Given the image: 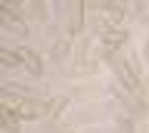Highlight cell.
<instances>
[{"instance_id": "6da1fadb", "label": "cell", "mask_w": 149, "mask_h": 133, "mask_svg": "<svg viewBox=\"0 0 149 133\" xmlns=\"http://www.w3.org/2000/svg\"><path fill=\"white\" fill-rule=\"evenodd\" d=\"M19 59H22V68H25L28 74H34V77H44V59H40V53H34L31 47H16Z\"/></svg>"}, {"instance_id": "7a4b0ae2", "label": "cell", "mask_w": 149, "mask_h": 133, "mask_svg": "<svg viewBox=\"0 0 149 133\" xmlns=\"http://www.w3.org/2000/svg\"><path fill=\"white\" fill-rule=\"evenodd\" d=\"M0 130H6V133H19L22 130V121L13 114V108H9L6 102H0Z\"/></svg>"}, {"instance_id": "3957f363", "label": "cell", "mask_w": 149, "mask_h": 133, "mask_svg": "<svg viewBox=\"0 0 149 133\" xmlns=\"http://www.w3.org/2000/svg\"><path fill=\"white\" fill-rule=\"evenodd\" d=\"M84 12H87V3H74V16H72V22H68V37H78L84 31Z\"/></svg>"}, {"instance_id": "277c9868", "label": "cell", "mask_w": 149, "mask_h": 133, "mask_svg": "<svg viewBox=\"0 0 149 133\" xmlns=\"http://www.w3.org/2000/svg\"><path fill=\"white\" fill-rule=\"evenodd\" d=\"M72 47H74V37H68V34L59 37V40H56V47H53V53H50V59H53V62H65L68 53H72Z\"/></svg>"}, {"instance_id": "5b68a950", "label": "cell", "mask_w": 149, "mask_h": 133, "mask_svg": "<svg viewBox=\"0 0 149 133\" xmlns=\"http://www.w3.org/2000/svg\"><path fill=\"white\" fill-rule=\"evenodd\" d=\"M0 65L3 68H22V59H19L16 47H0Z\"/></svg>"}, {"instance_id": "8992f818", "label": "cell", "mask_w": 149, "mask_h": 133, "mask_svg": "<svg viewBox=\"0 0 149 133\" xmlns=\"http://www.w3.org/2000/svg\"><path fill=\"white\" fill-rule=\"evenodd\" d=\"M118 127H121L124 133H134V124H130L127 118H118Z\"/></svg>"}]
</instances>
